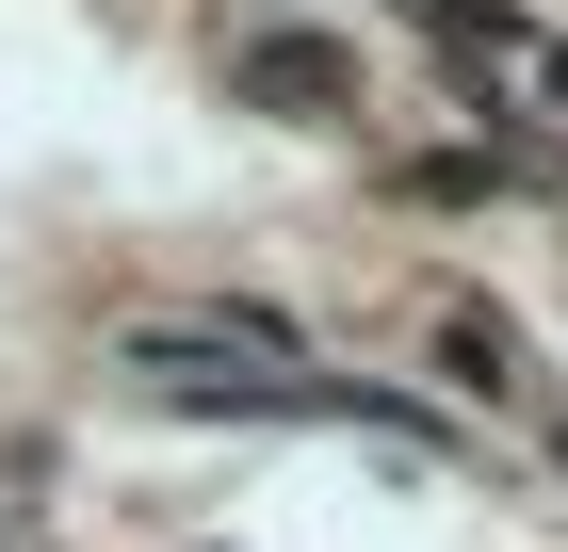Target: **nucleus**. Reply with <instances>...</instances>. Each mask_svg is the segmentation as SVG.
<instances>
[{"instance_id":"1","label":"nucleus","mask_w":568,"mask_h":552,"mask_svg":"<svg viewBox=\"0 0 568 552\" xmlns=\"http://www.w3.org/2000/svg\"><path fill=\"white\" fill-rule=\"evenodd\" d=\"M244 98H261V114H342V49H325V33L244 49Z\"/></svg>"},{"instance_id":"2","label":"nucleus","mask_w":568,"mask_h":552,"mask_svg":"<svg viewBox=\"0 0 568 552\" xmlns=\"http://www.w3.org/2000/svg\"><path fill=\"white\" fill-rule=\"evenodd\" d=\"M438 358H455V374H471L487 407H504V390H520V341L487 325V309H455V325H438Z\"/></svg>"}]
</instances>
